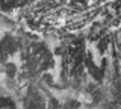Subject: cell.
Wrapping results in <instances>:
<instances>
[{"mask_svg": "<svg viewBox=\"0 0 121 109\" xmlns=\"http://www.w3.org/2000/svg\"><path fill=\"white\" fill-rule=\"evenodd\" d=\"M109 44H111V38H109L108 35H104V36H101V38H98V43H97L98 52H100L101 55H104L106 50H108V47H109Z\"/></svg>", "mask_w": 121, "mask_h": 109, "instance_id": "7a4b0ae2", "label": "cell"}, {"mask_svg": "<svg viewBox=\"0 0 121 109\" xmlns=\"http://www.w3.org/2000/svg\"><path fill=\"white\" fill-rule=\"evenodd\" d=\"M3 71H5V74L9 79L15 77V74H17V65H15L14 62H6L5 67H3Z\"/></svg>", "mask_w": 121, "mask_h": 109, "instance_id": "3957f363", "label": "cell"}, {"mask_svg": "<svg viewBox=\"0 0 121 109\" xmlns=\"http://www.w3.org/2000/svg\"><path fill=\"white\" fill-rule=\"evenodd\" d=\"M0 109H17L11 97H0Z\"/></svg>", "mask_w": 121, "mask_h": 109, "instance_id": "277c9868", "label": "cell"}, {"mask_svg": "<svg viewBox=\"0 0 121 109\" xmlns=\"http://www.w3.org/2000/svg\"><path fill=\"white\" fill-rule=\"evenodd\" d=\"M48 109H60V103H59L58 100L52 99L50 103H48Z\"/></svg>", "mask_w": 121, "mask_h": 109, "instance_id": "5b68a950", "label": "cell"}, {"mask_svg": "<svg viewBox=\"0 0 121 109\" xmlns=\"http://www.w3.org/2000/svg\"><path fill=\"white\" fill-rule=\"evenodd\" d=\"M0 50L5 52L8 56L15 53L18 50V41L15 38H12L11 35H5L2 38V41H0Z\"/></svg>", "mask_w": 121, "mask_h": 109, "instance_id": "6da1fadb", "label": "cell"}]
</instances>
